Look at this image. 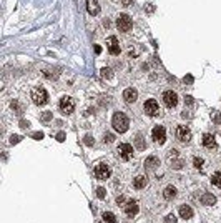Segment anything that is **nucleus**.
Returning <instances> with one entry per match:
<instances>
[{
    "instance_id": "nucleus-31",
    "label": "nucleus",
    "mask_w": 221,
    "mask_h": 223,
    "mask_svg": "<svg viewBox=\"0 0 221 223\" xmlns=\"http://www.w3.org/2000/svg\"><path fill=\"white\" fill-rule=\"evenodd\" d=\"M193 163H194V167H196V168H201V167H203V160H201V158H198V156L193 160Z\"/></svg>"
},
{
    "instance_id": "nucleus-34",
    "label": "nucleus",
    "mask_w": 221,
    "mask_h": 223,
    "mask_svg": "<svg viewBox=\"0 0 221 223\" xmlns=\"http://www.w3.org/2000/svg\"><path fill=\"white\" fill-rule=\"evenodd\" d=\"M57 140H58V142H63V140H65V133H63V132L57 133Z\"/></svg>"
},
{
    "instance_id": "nucleus-1",
    "label": "nucleus",
    "mask_w": 221,
    "mask_h": 223,
    "mask_svg": "<svg viewBox=\"0 0 221 223\" xmlns=\"http://www.w3.org/2000/svg\"><path fill=\"white\" fill-rule=\"evenodd\" d=\"M112 125H113V128L118 132V133H125L128 130V125H130V122H128V117L125 115V113H121V112H116L113 115V118H112Z\"/></svg>"
},
{
    "instance_id": "nucleus-10",
    "label": "nucleus",
    "mask_w": 221,
    "mask_h": 223,
    "mask_svg": "<svg viewBox=\"0 0 221 223\" xmlns=\"http://www.w3.org/2000/svg\"><path fill=\"white\" fill-rule=\"evenodd\" d=\"M151 135H153V140L156 143H165V140H166V130L163 128V127H155L153 128V132H151Z\"/></svg>"
},
{
    "instance_id": "nucleus-15",
    "label": "nucleus",
    "mask_w": 221,
    "mask_h": 223,
    "mask_svg": "<svg viewBox=\"0 0 221 223\" xmlns=\"http://www.w3.org/2000/svg\"><path fill=\"white\" fill-rule=\"evenodd\" d=\"M146 185H148V178H146V176H143V175H138V176H136V178L133 180V187H135L136 190L145 188Z\"/></svg>"
},
{
    "instance_id": "nucleus-27",
    "label": "nucleus",
    "mask_w": 221,
    "mask_h": 223,
    "mask_svg": "<svg viewBox=\"0 0 221 223\" xmlns=\"http://www.w3.org/2000/svg\"><path fill=\"white\" fill-rule=\"evenodd\" d=\"M165 223H178V220H176L174 215H168L166 218H165Z\"/></svg>"
},
{
    "instance_id": "nucleus-5",
    "label": "nucleus",
    "mask_w": 221,
    "mask_h": 223,
    "mask_svg": "<svg viewBox=\"0 0 221 223\" xmlns=\"http://www.w3.org/2000/svg\"><path fill=\"white\" fill-rule=\"evenodd\" d=\"M116 152H118L120 158H123V160H130L133 156V147L130 143H120Z\"/></svg>"
},
{
    "instance_id": "nucleus-16",
    "label": "nucleus",
    "mask_w": 221,
    "mask_h": 223,
    "mask_svg": "<svg viewBox=\"0 0 221 223\" xmlns=\"http://www.w3.org/2000/svg\"><path fill=\"white\" fill-rule=\"evenodd\" d=\"M180 216H181V218H185V220L193 218V210H191V207H188V205H181V207H180Z\"/></svg>"
},
{
    "instance_id": "nucleus-18",
    "label": "nucleus",
    "mask_w": 221,
    "mask_h": 223,
    "mask_svg": "<svg viewBox=\"0 0 221 223\" xmlns=\"http://www.w3.org/2000/svg\"><path fill=\"white\" fill-rule=\"evenodd\" d=\"M203 145H205V147H208V148H213V147H216L214 137L211 135V133H205V135H203Z\"/></svg>"
},
{
    "instance_id": "nucleus-36",
    "label": "nucleus",
    "mask_w": 221,
    "mask_h": 223,
    "mask_svg": "<svg viewBox=\"0 0 221 223\" xmlns=\"http://www.w3.org/2000/svg\"><path fill=\"white\" fill-rule=\"evenodd\" d=\"M185 102H186L188 105H193V97H190V95H188L186 98H185Z\"/></svg>"
},
{
    "instance_id": "nucleus-25",
    "label": "nucleus",
    "mask_w": 221,
    "mask_h": 223,
    "mask_svg": "<svg viewBox=\"0 0 221 223\" xmlns=\"http://www.w3.org/2000/svg\"><path fill=\"white\" fill-rule=\"evenodd\" d=\"M52 117H53V115H52V112H43V113H42V117H40V118H42V120H43V122H48V120H50Z\"/></svg>"
},
{
    "instance_id": "nucleus-13",
    "label": "nucleus",
    "mask_w": 221,
    "mask_h": 223,
    "mask_svg": "<svg viewBox=\"0 0 221 223\" xmlns=\"http://www.w3.org/2000/svg\"><path fill=\"white\" fill-rule=\"evenodd\" d=\"M123 98H125V102H128V103H133V102H136V98H138V92H136L135 88H127V90L123 92Z\"/></svg>"
},
{
    "instance_id": "nucleus-35",
    "label": "nucleus",
    "mask_w": 221,
    "mask_h": 223,
    "mask_svg": "<svg viewBox=\"0 0 221 223\" xmlns=\"http://www.w3.org/2000/svg\"><path fill=\"white\" fill-rule=\"evenodd\" d=\"M123 2V5L125 7H130V5H133V0H121Z\"/></svg>"
},
{
    "instance_id": "nucleus-7",
    "label": "nucleus",
    "mask_w": 221,
    "mask_h": 223,
    "mask_svg": "<svg viewBox=\"0 0 221 223\" xmlns=\"http://www.w3.org/2000/svg\"><path fill=\"white\" fill-rule=\"evenodd\" d=\"M95 176H96L98 180H107V178H110V168H108V165L98 163V165L95 167Z\"/></svg>"
},
{
    "instance_id": "nucleus-32",
    "label": "nucleus",
    "mask_w": 221,
    "mask_h": 223,
    "mask_svg": "<svg viewBox=\"0 0 221 223\" xmlns=\"http://www.w3.org/2000/svg\"><path fill=\"white\" fill-rule=\"evenodd\" d=\"M173 168H176V170H180L181 167H183V160H176V162H173V165H171Z\"/></svg>"
},
{
    "instance_id": "nucleus-9",
    "label": "nucleus",
    "mask_w": 221,
    "mask_h": 223,
    "mask_svg": "<svg viewBox=\"0 0 221 223\" xmlns=\"http://www.w3.org/2000/svg\"><path fill=\"white\" fill-rule=\"evenodd\" d=\"M176 138H178L180 142H183V143L190 142V138H191V132H190V128L185 127V125H180V127L176 128Z\"/></svg>"
},
{
    "instance_id": "nucleus-24",
    "label": "nucleus",
    "mask_w": 221,
    "mask_h": 223,
    "mask_svg": "<svg viewBox=\"0 0 221 223\" xmlns=\"http://www.w3.org/2000/svg\"><path fill=\"white\" fill-rule=\"evenodd\" d=\"M113 140H115L113 133H105V137H103V142H105V143H112Z\"/></svg>"
},
{
    "instance_id": "nucleus-37",
    "label": "nucleus",
    "mask_w": 221,
    "mask_h": 223,
    "mask_svg": "<svg viewBox=\"0 0 221 223\" xmlns=\"http://www.w3.org/2000/svg\"><path fill=\"white\" fill-rule=\"evenodd\" d=\"M28 125H30V123L25 122V120H22V122H20V127H22V128H28Z\"/></svg>"
},
{
    "instance_id": "nucleus-40",
    "label": "nucleus",
    "mask_w": 221,
    "mask_h": 223,
    "mask_svg": "<svg viewBox=\"0 0 221 223\" xmlns=\"http://www.w3.org/2000/svg\"><path fill=\"white\" fill-rule=\"evenodd\" d=\"M95 52H96V54H100V52H101V48L98 47V45H95Z\"/></svg>"
},
{
    "instance_id": "nucleus-33",
    "label": "nucleus",
    "mask_w": 221,
    "mask_h": 223,
    "mask_svg": "<svg viewBox=\"0 0 221 223\" xmlns=\"http://www.w3.org/2000/svg\"><path fill=\"white\" fill-rule=\"evenodd\" d=\"M32 137H34L35 140H42V138H43V133H42V132H37V133H34Z\"/></svg>"
},
{
    "instance_id": "nucleus-39",
    "label": "nucleus",
    "mask_w": 221,
    "mask_h": 223,
    "mask_svg": "<svg viewBox=\"0 0 221 223\" xmlns=\"http://www.w3.org/2000/svg\"><path fill=\"white\" fill-rule=\"evenodd\" d=\"M214 120H216V123H220V122H221V117H220V113H216V117H214Z\"/></svg>"
},
{
    "instance_id": "nucleus-21",
    "label": "nucleus",
    "mask_w": 221,
    "mask_h": 223,
    "mask_svg": "<svg viewBox=\"0 0 221 223\" xmlns=\"http://www.w3.org/2000/svg\"><path fill=\"white\" fill-rule=\"evenodd\" d=\"M116 222V216L112 211H105L103 213V223H115Z\"/></svg>"
},
{
    "instance_id": "nucleus-29",
    "label": "nucleus",
    "mask_w": 221,
    "mask_h": 223,
    "mask_svg": "<svg viewBox=\"0 0 221 223\" xmlns=\"http://www.w3.org/2000/svg\"><path fill=\"white\" fill-rule=\"evenodd\" d=\"M101 75H103L105 78H112V70H110V68H103V70H101Z\"/></svg>"
},
{
    "instance_id": "nucleus-38",
    "label": "nucleus",
    "mask_w": 221,
    "mask_h": 223,
    "mask_svg": "<svg viewBox=\"0 0 221 223\" xmlns=\"http://www.w3.org/2000/svg\"><path fill=\"white\" fill-rule=\"evenodd\" d=\"M116 203H118V205L125 203V198H123V196H118V198H116Z\"/></svg>"
},
{
    "instance_id": "nucleus-17",
    "label": "nucleus",
    "mask_w": 221,
    "mask_h": 223,
    "mask_svg": "<svg viewBox=\"0 0 221 223\" xmlns=\"http://www.w3.org/2000/svg\"><path fill=\"white\" fill-rule=\"evenodd\" d=\"M158 165H160V160L156 156H148L146 160H145V168L146 170H155Z\"/></svg>"
},
{
    "instance_id": "nucleus-26",
    "label": "nucleus",
    "mask_w": 221,
    "mask_h": 223,
    "mask_svg": "<svg viewBox=\"0 0 221 223\" xmlns=\"http://www.w3.org/2000/svg\"><path fill=\"white\" fill-rule=\"evenodd\" d=\"M83 142H85V145H88V147H92V145L95 143V140L92 138V135H87L85 138H83Z\"/></svg>"
},
{
    "instance_id": "nucleus-12",
    "label": "nucleus",
    "mask_w": 221,
    "mask_h": 223,
    "mask_svg": "<svg viewBox=\"0 0 221 223\" xmlns=\"http://www.w3.org/2000/svg\"><path fill=\"white\" fill-rule=\"evenodd\" d=\"M123 208H125V213L128 216H135L138 213V202H135V200H128L127 205H123Z\"/></svg>"
},
{
    "instance_id": "nucleus-20",
    "label": "nucleus",
    "mask_w": 221,
    "mask_h": 223,
    "mask_svg": "<svg viewBox=\"0 0 221 223\" xmlns=\"http://www.w3.org/2000/svg\"><path fill=\"white\" fill-rule=\"evenodd\" d=\"M163 196H165L166 200H173L174 196H176V188H174V187H171V185H170V187H166V188L163 190Z\"/></svg>"
},
{
    "instance_id": "nucleus-14",
    "label": "nucleus",
    "mask_w": 221,
    "mask_h": 223,
    "mask_svg": "<svg viewBox=\"0 0 221 223\" xmlns=\"http://www.w3.org/2000/svg\"><path fill=\"white\" fill-rule=\"evenodd\" d=\"M87 10L90 15H98V12H100L98 0H87Z\"/></svg>"
},
{
    "instance_id": "nucleus-2",
    "label": "nucleus",
    "mask_w": 221,
    "mask_h": 223,
    "mask_svg": "<svg viewBox=\"0 0 221 223\" xmlns=\"http://www.w3.org/2000/svg\"><path fill=\"white\" fill-rule=\"evenodd\" d=\"M32 100H34L35 105H38V107H42V105H45L48 102V93L47 90L43 87H35L34 90H32Z\"/></svg>"
},
{
    "instance_id": "nucleus-19",
    "label": "nucleus",
    "mask_w": 221,
    "mask_h": 223,
    "mask_svg": "<svg viewBox=\"0 0 221 223\" xmlns=\"http://www.w3.org/2000/svg\"><path fill=\"white\" fill-rule=\"evenodd\" d=\"M201 203H203V205H208V207H209V205H214V203H216V196H214L213 193H205V195L201 196Z\"/></svg>"
},
{
    "instance_id": "nucleus-22",
    "label": "nucleus",
    "mask_w": 221,
    "mask_h": 223,
    "mask_svg": "<svg viewBox=\"0 0 221 223\" xmlns=\"http://www.w3.org/2000/svg\"><path fill=\"white\" fill-rule=\"evenodd\" d=\"M211 183H213V185H216L218 188H221V173H220V172H216V173L211 176Z\"/></svg>"
},
{
    "instance_id": "nucleus-4",
    "label": "nucleus",
    "mask_w": 221,
    "mask_h": 223,
    "mask_svg": "<svg viewBox=\"0 0 221 223\" xmlns=\"http://www.w3.org/2000/svg\"><path fill=\"white\" fill-rule=\"evenodd\" d=\"M131 19L128 17L127 14H121L120 17H118V20H116V27H118V30L120 32H128L130 28H131Z\"/></svg>"
},
{
    "instance_id": "nucleus-8",
    "label": "nucleus",
    "mask_w": 221,
    "mask_h": 223,
    "mask_svg": "<svg viewBox=\"0 0 221 223\" xmlns=\"http://www.w3.org/2000/svg\"><path fill=\"white\" fill-rule=\"evenodd\" d=\"M143 108H145L146 115H150V117L158 115V112H160V107H158V103H156V100H153V98H150V100H146V102H145V105H143Z\"/></svg>"
},
{
    "instance_id": "nucleus-6",
    "label": "nucleus",
    "mask_w": 221,
    "mask_h": 223,
    "mask_svg": "<svg viewBox=\"0 0 221 223\" xmlns=\"http://www.w3.org/2000/svg\"><path fill=\"white\" fill-rule=\"evenodd\" d=\"M163 102H165V105L168 108H173L176 107V103H178V95L174 93L173 90H166L165 93H163Z\"/></svg>"
},
{
    "instance_id": "nucleus-3",
    "label": "nucleus",
    "mask_w": 221,
    "mask_h": 223,
    "mask_svg": "<svg viewBox=\"0 0 221 223\" xmlns=\"http://www.w3.org/2000/svg\"><path fill=\"white\" fill-rule=\"evenodd\" d=\"M58 107H60L62 113L70 115V113H73V110H75V102H73V98H70V97H62Z\"/></svg>"
},
{
    "instance_id": "nucleus-23",
    "label": "nucleus",
    "mask_w": 221,
    "mask_h": 223,
    "mask_svg": "<svg viewBox=\"0 0 221 223\" xmlns=\"http://www.w3.org/2000/svg\"><path fill=\"white\" fill-rule=\"evenodd\" d=\"M135 142H136V148H138V150L145 148V143H143V137H141V133L136 135V140H135Z\"/></svg>"
},
{
    "instance_id": "nucleus-30",
    "label": "nucleus",
    "mask_w": 221,
    "mask_h": 223,
    "mask_svg": "<svg viewBox=\"0 0 221 223\" xmlns=\"http://www.w3.org/2000/svg\"><path fill=\"white\" fill-rule=\"evenodd\" d=\"M96 196H98V198H105V188L98 187V188H96Z\"/></svg>"
},
{
    "instance_id": "nucleus-28",
    "label": "nucleus",
    "mask_w": 221,
    "mask_h": 223,
    "mask_svg": "<svg viewBox=\"0 0 221 223\" xmlns=\"http://www.w3.org/2000/svg\"><path fill=\"white\" fill-rule=\"evenodd\" d=\"M20 140H22V137H20V135H12V137H10V143H12V145L18 143Z\"/></svg>"
},
{
    "instance_id": "nucleus-11",
    "label": "nucleus",
    "mask_w": 221,
    "mask_h": 223,
    "mask_svg": "<svg viewBox=\"0 0 221 223\" xmlns=\"http://www.w3.org/2000/svg\"><path fill=\"white\" fill-rule=\"evenodd\" d=\"M107 47H108V50H110V54L112 55L120 54V43H118V38H116V37H110V38H108Z\"/></svg>"
}]
</instances>
